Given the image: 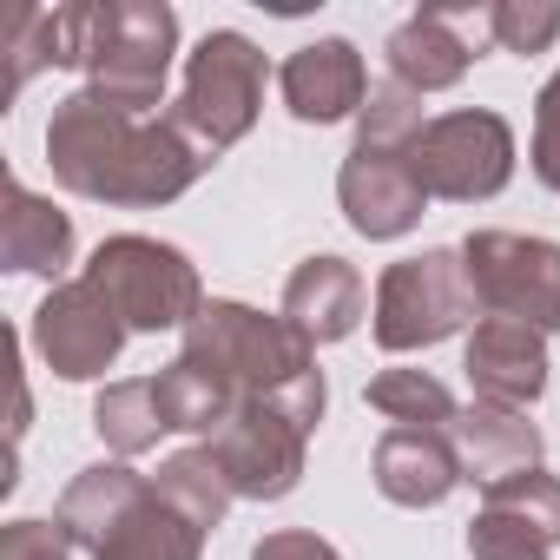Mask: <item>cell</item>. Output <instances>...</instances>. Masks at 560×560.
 Here are the masks:
<instances>
[{"label":"cell","mask_w":560,"mask_h":560,"mask_svg":"<svg viewBox=\"0 0 560 560\" xmlns=\"http://www.w3.org/2000/svg\"><path fill=\"white\" fill-rule=\"evenodd\" d=\"M257 93H264V54L244 40V34H205L198 54H191V73H185V100H178V132H191L198 152H218L231 145L250 113H257Z\"/></svg>","instance_id":"2"},{"label":"cell","mask_w":560,"mask_h":560,"mask_svg":"<svg viewBox=\"0 0 560 560\" xmlns=\"http://www.w3.org/2000/svg\"><path fill=\"white\" fill-rule=\"evenodd\" d=\"M8 560H67V553H60V534H54V527L21 521V527L8 534Z\"/></svg>","instance_id":"22"},{"label":"cell","mask_w":560,"mask_h":560,"mask_svg":"<svg viewBox=\"0 0 560 560\" xmlns=\"http://www.w3.org/2000/svg\"><path fill=\"white\" fill-rule=\"evenodd\" d=\"M257 560H337V553L324 540H311V534H277V540L257 547Z\"/></svg>","instance_id":"23"},{"label":"cell","mask_w":560,"mask_h":560,"mask_svg":"<svg viewBox=\"0 0 560 560\" xmlns=\"http://www.w3.org/2000/svg\"><path fill=\"white\" fill-rule=\"evenodd\" d=\"M218 468L231 475L237 494H284L304 468V422L270 396L264 402H244L231 416V429L218 435Z\"/></svg>","instance_id":"8"},{"label":"cell","mask_w":560,"mask_h":560,"mask_svg":"<svg viewBox=\"0 0 560 560\" xmlns=\"http://www.w3.org/2000/svg\"><path fill=\"white\" fill-rule=\"evenodd\" d=\"M468 284L514 324H560V250L540 237H468Z\"/></svg>","instance_id":"6"},{"label":"cell","mask_w":560,"mask_h":560,"mask_svg":"<svg viewBox=\"0 0 560 560\" xmlns=\"http://www.w3.org/2000/svg\"><path fill=\"white\" fill-rule=\"evenodd\" d=\"M494 40L488 27V8H422L409 14L396 34H389V73L396 86L409 93H435V86H455L468 73V60Z\"/></svg>","instance_id":"7"},{"label":"cell","mask_w":560,"mask_h":560,"mask_svg":"<svg viewBox=\"0 0 560 560\" xmlns=\"http://www.w3.org/2000/svg\"><path fill=\"white\" fill-rule=\"evenodd\" d=\"M488 27L508 54H540L560 34V8H488Z\"/></svg>","instance_id":"20"},{"label":"cell","mask_w":560,"mask_h":560,"mask_svg":"<svg viewBox=\"0 0 560 560\" xmlns=\"http://www.w3.org/2000/svg\"><path fill=\"white\" fill-rule=\"evenodd\" d=\"M370 402L376 409H389V416H402V422H448L455 416V402H448V389L442 383H429L422 370H389V376H376L370 383Z\"/></svg>","instance_id":"19"},{"label":"cell","mask_w":560,"mask_h":560,"mask_svg":"<svg viewBox=\"0 0 560 560\" xmlns=\"http://www.w3.org/2000/svg\"><path fill=\"white\" fill-rule=\"evenodd\" d=\"M284 100L298 119L311 126H330L357 106H370V73H363V54L350 40H311L284 60Z\"/></svg>","instance_id":"11"},{"label":"cell","mask_w":560,"mask_h":560,"mask_svg":"<svg viewBox=\"0 0 560 560\" xmlns=\"http://www.w3.org/2000/svg\"><path fill=\"white\" fill-rule=\"evenodd\" d=\"M508 159H514V132L494 113H448L435 126L416 132L409 165L422 178V191L442 198H488L508 185Z\"/></svg>","instance_id":"4"},{"label":"cell","mask_w":560,"mask_h":560,"mask_svg":"<svg viewBox=\"0 0 560 560\" xmlns=\"http://www.w3.org/2000/svg\"><path fill=\"white\" fill-rule=\"evenodd\" d=\"M119 311L93 284H67L60 298L40 304V350L60 376H100L119 350Z\"/></svg>","instance_id":"10"},{"label":"cell","mask_w":560,"mask_h":560,"mask_svg":"<svg viewBox=\"0 0 560 560\" xmlns=\"http://www.w3.org/2000/svg\"><path fill=\"white\" fill-rule=\"evenodd\" d=\"M534 172L560 191V73L540 93V132H534Z\"/></svg>","instance_id":"21"},{"label":"cell","mask_w":560,"mask_h":560,"mask_svg":"<svg viewBox=\"0 0 560 560\" xmlns=\"http://www.w3.org/2000/svg\"><path fill=\"white\" fill-rule=\"evenodd\" d=\"M159 429H165V409H159L152 383H126V389L100 396V435H113L119 448H145V442H159Z\"/></svg>","instance_id":"18"},{"label":"cell","mask_w":560,"mask_h":560,"mask_svg":"<svg viewBox=\"0 0 560 560\" xmlns=\"http://www.w3.org/2000/svg\"><path fill=\"white\" fill-rule=\"evenodd\" d=\"M376 481L389 501H409V508H429L455 488V455L422 435V429H396L383 448H376Z\"/></svg>","instance_id":"13"},{"label":"cell","mask_w":560,"mask_h":560,"mask_svg":"<svg viewBox=\"0 0 560 560\" xmlns=\"http://www.w3.org/2000/svg\"><path fill=\"white\" fill-rule=\"evenodd\" d=\"M357 304H363V284L343 270V257H311L291 277V298H284V311L298 317L304 337H343L357 324Z\"/></svg>","instance_id":"14"},{"label":"cell","mask_w":560,"mask_h":560,"mask_svg":"<svg viewBox=\"0 0 560 560\" xmlns=\"http://www.w3.org/2000/svg\"><path fill=\"white\" fill-rule=\"evenodd\" d=\"M86 284L139 330H172L185 324L198 284H191V264L172 250V244H152V237H113L100 244L93 257V277Z\"/></svg>","instance_id":"3"},{"label":"cell","mask_w":560,"mask_h":560,"mask_svg":"<svg viewBox=\"0 0 560 560\" xmlns=\"http://www.w3.org/2000/svg\"><path fill=\"white\" fill-rule=\"evenodd\" d=\"M8 205H14V211H8V264H14V270H60L67 250H73L67 218H60L54 205H40L27 185H14Z\"/></svg>","instance_id":"16"},{"label":"cell","mask_w":560,"mask_h":560,"mask_svg":"<svg viewBox=\"0 0 560 560\" xmlns=\"http://www.w3.org/2000/svg\"><path fill=\"white\" fill-rule=\"evenodd\" d=\"M462 442H468V468H475V481H514V475H527V462L540 455V435L521 422V416H508V409H488V416H468L462 422Z\"/></svg>","instance_id":"15"},{"label":"cell","mask_w":560,"mask_h":560,"mask_svg":"<svg viewBox=\"0 0 560 560\" xmlns=\"http://www.w3.org/2000/svg\"><path fill=\"white\" fill-rule=\"evenodd\" d=\"M475 304V284L462 277L455 250H429V257H409L383 277V311H376V337L383 350H416V343H435L448 337Z\"/></svg>","instance_id":"5"},{"label":"cell","mask_w":560,"mask_h":560,"mask_svg":"<svg viewBox=\"0 0 560 560\" xmlns=\"http://www.w3.org/2000/svg\"><path fill=\"white\" fill-rule=\"evenodd\" d=\"M468 547L481 553V560H547V534L521 514V508H508L501 494L488 501V514L475 521V534H468Z\"/></svg>","instance_id":"17"},{"label":"cell","mask_w":560,"mask_h":560,"mask_svg":"<svg viewBox=\"0 0 560 560\" xmlns=\"http://www.w3.org/2000/svg\"><path fill=\"white\" fill-rule=\"evenodd\" d=\"M468 376H475V389H481L488 402H501V409L534 402V396L547 389V350H540L534 324H514V317L481 324L475 343H468Z\"/></svg>","instance_id":"12"},{"label":"cell","mask_w":560,"mask_h":560,"mask_svg":"<svg viewBox=\"0 0 560 560\" xmlns=\"http://www.w3.org/2000/svg\"><path fill=\"white\" fill-rule=\"evenodd\" d=\"M409 152V145H402ZM422 178H416V165L409 159H396V145H357L350 152V165H343V205H350V224L357 231H370V237H396V231H409L416 224V211H422Z\"/></svg>","instance_id":"9"},{"label":"cell","mask_w":560,"mask_h":560,"mask_svg":"<svg viewBox=\"0 0 560 560\" xmlns=\"http://www.w3.org/2000/svg\"><path fill=\"white\" fill-rule=\"evenodd\" d=\"M54 178H67L86 198L113 205H152L198 178L205 152L178 139V126H152L145 113L106 106L100 93H73L47 126Z\"/></svg>","instance_id":"1"}]
</instances>
